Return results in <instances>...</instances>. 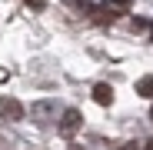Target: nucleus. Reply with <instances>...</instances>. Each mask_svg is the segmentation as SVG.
<instances>
[{
  "label": "nucleus",
  "instance_id": "1",
  "mask_svg": "<svg viewBox=\"0 0 153 150\" xmlns=\"http://www.w3.org/2000/svg\"><path fill=\"white\" fill-rule=\"evenodd\" d=\"M0 117L4 120H23V107L13 97H0Z\"/></svg>",
  "mask_w": 153,
  "mask_h": 150
},
{
  "label": "nucleus",
  "instance_id": "2",
  "mask_svg": "<svg viewBox=\"0 0 153 150\" xmlns=\"http://www.w3.org/2000/svg\"><path fill=\"white\" fill-rule=\"evenodd\" d=\"M76 127H80V113L76 110H63V120H60V134L63 137H73Z\"/></svg>",
  "mask_w": 153,
  "mask_h": 150
},
{
  "label": "nucleus",
  "instance_id": "3",
  "mask_svg": "<svg viewBox=\"0 0 153 150\" xmlns=\"http://www.w3.org/2000/svg\"><path fill=\"white\" fill-rule=\"evenodd\" d=\"M93 100H97L100 107H110V104H113V87H110V84H97V87H93Z\"/></svg>",
  "mask_w": 153,
  "mask_h": 150
},
{
  "label": "nucleus",
  "instance_id": "4",
  "mask_svg": "<svg viewBox=\"0 0 153 150\" xmlns=\"http://www.w3.org/2000/svg\"><path fill=\"white\" fill-rule=\"evenodd\" d=\"M137 93H143V97H153V77H143V80L137 84Z\"/></svg>",
  "mask_w": 153,
  "mask_h": 150
},
{
  "label": "nucleus",
  "instance_id": "5",
  "mask_svg": "<svg viewBox=\"0 0 153 150\" xmlns=\"http://www.w3.org/2000/svg\"><path fill=\"white\" fill-rule=\"evenodd\" d=\"M27 4H30V7H37V10H40V7H43V0H27Z\"/></svg>",
  "mask_w": 153,
  "mask_h": 150
},
{
  "label": "nucleus",
  "instance_id": "6",
  "mask_svg": "<svg viewBox=\"0 0 153 150\" xmlns=\"http://www.w3.org/2000/svg\"><path fill=\"white\" fill-rule=\"evenodd\" d=\"M120 150H137V143H123V147H120Z\"/></svg>",
  "mask_w": 153,
  "mask_h": 150
},
{
  "label": "nucleus",
  "instance_id": "7",
  "mask_svg": "<svg viewBox=\"0 0 153 150\" xmlns=\"http://www.w3.org/2000/svg\"><path fill=\"white\" fill-rule=\"evenodd\" d=\"M146 150H153V140H150V143H146Z\"/></svg>",
  "mask_w": 153,
  "mask_h": 150
},
{
  "label": "nucleus",
  "instance_id": "8",
  "mask_svg": "<svg viewBox=\"0 0 153 150\" xmlns=\"http://www.w3.org/2000/svg\"><path fill=\"white\" fill-rule=\"evenodd\" d=\"M150 40H153V27H150Z\"/></svg>",
  "mask_w": 153,
  "mask_h": 150
},
{
  "label": "nucleus",
  "instance_id": "9",
  "mask_svg": "<svg viewBox=\"0 0 153 150\" xmlns=\"http://www.w3.org/2000/svg\"><path fill=\"white\" fill-rule=\"evenodd\" d=\"M150 120H153V107H150Z\"/></svg>",
  "mask_w": 153,
  "mask_h": 150
}]
</instances>
